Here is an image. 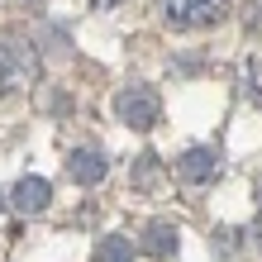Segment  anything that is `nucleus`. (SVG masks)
Instances as JSON below:
<instances>
[{
  "instance_id": "7",
  "label": "nucleus",
  "mask_w": 262,
  "mask_h": 262,
  "mask_svg": "<svg viewBox=\"0 0 262 262\" xmlns=\"http://www.w3.org/2000/svg\"><path fill=\"white\" fill-rule=\"evenodd\" d=\"M177 238H181V234H177L172 224L152 220V224H148V234H143V248H148L152 257H172V253H177Z\"/></svg>"
},
{
  "instance_id": "6",
  "label": "nucleus",
  "mask_w": 262,
  "mask_h": 262,
  "mask_svg": "<svg viewBox=\"0 0 262 262\" xmlns=\"http://www.w3.org/2000/svg\"><path fill=\"white\" fill-rule=\"evenodd\" d=\"M67 177L76 181V186H96V181H105V152L100 148H76L67 158Z\"/></svg>"
},
{
  "instance_id": "10",
  "label": "nucleus",
  "mask_w": 262,
  "mask_h": 262,
  "mask_svg": "<svg viewBox=\"0 0 262 262\" xmlns=\"http://www.w3.org/2000/svg\"><path fill=\"white\" fill-rule=\"evenodd\" d=\"M152 177H158V158H152V152H143V158H138L134 181H138V186H152Z\"/></svg>"
},
{
  "instance_id": "11",
  "label": "nucleus",
  "mask_w": 262,
  "mask_h": 262,
  "mask_svg": "<svg viewBox=\"0 0 262 262\" xmlns=\"http://www.w3.org/2000/svg\"><path fill=\"white\" fill-rule=\"evenodd\" d=\"M86 5H91V10H119L124 0H86Z\"/></svg>"
},
{
  "instance_id": "9",
  "label": "nucleus",
  "mask_w": 262,
  "mask_h": 262,
  "mask_svg": "<svg viewBox=\"0 0 262 262\" xmlns=\"http://www.w3.org/2000/svg\"><path fill=\"white\" fill-rule=\"evenodd\" d=\"M243 96L262 100V57H253V62H243Z\"/></svg>"
},
{
  "instance_id": "3",
  "label": "nucleus",
  "mask_w": 262,
  "mask_h": 262,
  "mask_svg": "<svg viewBox=\"0 0 262 262\" xmlns=\"http://www.w3.org/2000/svg\"><path fill=\"white\" fill-rule=\"evenodd\" d=\"M115 115H119V124H129V129H152L158 115H162V100H158L152 86H124L115 96Z\"/></svg>"
},
{
  "instance_id": "1",
  "label": "nucleus",
  "mask_w": 262,
  "mask_h": 262,
  "mask_svg": "<svg viewBox=\"0 0 262 262\" xmlns=\"http://www.w3.org/2000/svg\"><path fill=\"white\" fill-rule=\"evenodd\" d=\"M38 76V53L34 43L19 34H0V96L5 91H24Z\"/></svg>"
},
{
  "instance_id": "4",
  "label": "nucleus",
  "mask_w": 262,
  "mask_h": 262,
  "mask_svg": "<svg viewBox=\"0 0 262 262\" xmlns=\"http://www.w3.org/2000/svg\"><path fill=\"white\" fill-rule=\"evenodd\" d=\"M214 172H220V152H214V148H186L177 158V177L191 181V186H205Z\"/></svg>"
},
{
  "instance_id": "5",
  "label": "nucleus",
  "mask_w": 262,
  "mask_h": 262,
  "mask_svg": "<svg viewBox=\"0 0 262 262\" xmlns=\"http://www.w3.org/2000/svg\"><path fill=\"white\" fill-rule=\"evenodd\" d=\"M48 200H53V186L43 177H24V181H14V191H10V205L19 214H43Z\"/></svg>"
},
{
  "instance_id": "2",
  "label": "nucleus",
  "mask_w": 262,
  "mask_h": 262,
  "mask_svg": "<svg viewBox=\"0 0 262 262\" xmlns=\"http://www.w3.org/2000/svg\"><path fill=\"white\" fill-rule=\"evenodd\" d=\"M158 14L172 29H214L229 14V0H158Z\"/></svg>"
},
{
  "instance_id": "8",
  "label": "nucleus",
  "mask_w": 262,
  "mask_h": 262,
  "mask_svg": "<svg viewBox=\"0 0 262 262\" xmlns=\"http://www.w3.org/2000/svg\"><path fill=\"white\" fill-rule=\"evenodd\" d=\"M96 262H134V243H129L124 234H110V238H100Z\"/></svg>"
}]
</instances>
